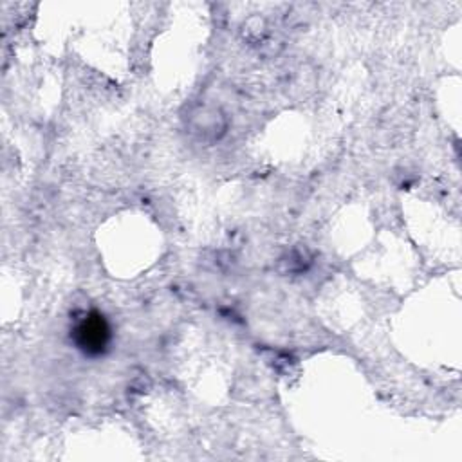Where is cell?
<instances>
[{"label": "cell", "mask_w": 462, "mask_h": 462, "mask_svg": "<svg viewBox=\"0 0 462 462\" xmlns=\"http://www.w3.org/2000/svg\"><path fill=\"white\" fill-rule=\"evenodd\" d=\"M76 341L87 354H101L110 339V328L101 314L92 312L76 327Z\"/></svg>", "instance_id": "6da1fadb"}]
</instances>
